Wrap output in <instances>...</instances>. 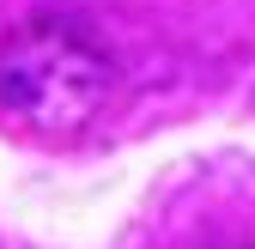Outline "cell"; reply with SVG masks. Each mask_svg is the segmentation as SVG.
Segmentation results:
<instances>
[{
  "mask_svg": "<svg viewBox=\"0 0 255 249\" xmlns=\"http://www.w3.org/2000/svg\"><path fill=\"white\" fill-rule=\"evenodd\" d=\"M243 249H249V243H243Z\"/></svg>",
  "mask_w": 255,
  "mask_h": 249,
  "instance_id": "2",
  "label": "cell"
},
{
  "mask_svg": "<svg viewBox=\"0 0 255 249\" xmlns=\"http://www.w3.org/2000/svg\"><path fill=\"white\" fill-rule=\"evenodd\" d=\"M110 55L67 18L18 24L0 43V110L30 134H79L110 98Z\"/></svg>",
  "mask_w": 255,
  "mask_h": 249,
  "instance_id": "1",
  "label": "cell"
}]
</instances>
